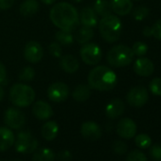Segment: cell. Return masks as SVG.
I'll list each match as a JSON object with an SVG mask.
<instances>
[{
	"mask_svg": "<svg viewBox=\"0 0 161 161\" xmlns=\"http://www.w3.org/2000/svg\"><path fill=\"white\" fill-rule=\"evenodd\" d=\"M49 18L55 27L69 31H73L80 24L77 9L67 2L55 4L49 12Z\"/></svg>",
	"mask_w": 161,
	"mask_h": 161,
	"instance_id": "1",
	"label": "cell"
},
{
	"mask_svg": "<svg viewBox=\"0 0 161 161\" xmlns=\"http://www.w3.org/2000/svg\"><path fill=\"white\" fill-rule=\"evenodd\" d=\"M88 86L98 91L112 90L118 82L116 73L106 65H98L88 74Z\"/></svg>",
	"mask_w": 161,
	"mask_h": 161,
	"instance_id": "2",
	"label": "cell"
},
{
	"mask_svg": "<svg viewBox=\"0 0 161 161\" xmlns=\"http://www.w3.org/2000/svg\"><path fill=\"white\" fill-rule=\"evenodd\" d=\"M99 31L102 37L107 43H115L119 40L122 32V24L118 16L109 14L101 19Z\"/></svg>",
	"mask_w": 161,
	"mask_h": 161,
	"instance_id": "3",
	"label": "cell"
},
{
	"mask_svg": "<svg viewBox=\"0 0 161 161\" xmlns=\"http://www.w3.org/2000/svg\"><path fill=\"white\" fill-rule=\"evenodd\" d=\"M10 100L17 107H28L35 100V91L30 86L15 84L11 87Z\"/></svg>",
	"mask_w": 161,
	"mask_h": 161,
	"instance_id": "4",
	"label": "cell"
},
{
	"mask_svg": "<svg viewBox=\"0 0 161 161\" xmlns=\"http://www.w3.org/2000/svg\"><path fill=\"white\" fill-rule=\"evenodd\" d=\"M107 62L113 67H123L129 65L134 60L132 48L125 45H117L107 53Z\"/></svg>",
	"mask_w": 161,
	"mask_h": 161,
	"instance_id": "5",
	"label": "cell"
},
{
	"mask_svg": "<svg viewBox=\"0 0 161 161\" xmlns=\"http://www.w3.org/2000/svg\"><path fill=\"white\" fill-rule=\"evenodd\" d=\"M15 150L20 153H31L38 149V141L36 137L29 131H22L17 135Z\"/></svg>",
	"mask_w": 161,
	"mask_h": 161,
	"instance_id": "6",
	"label": "cell"
},
{
	"mask_svg": "<svg viewBox=\"0 0 161 161\" xmlns=\"http://www.w3.org/2000/svg\"><path fill=\"white\" fill-rule=\"evenodd\" d=\"M82 60L88 65H96L102 60L103 52L101 47L95 43L84 44L80 49Z\"/></svg>",
	"mask_w": 161,
	"mask_h": 161,
	"instance_id": "7",
	"label": "cell"
},
{
	"mask_svg": "<svg viewBox=\"0 0 161 161\" xmlns=\"http://www.w3.org/2000/svg\"><path fill=\"white\" fill-rule=\"evenodd\" d=\"M149 100L148 90L144 86H135L129 90L126 95V101L129 105L139 108L144 106Z\"/></svg>",
	"mask_w": 161,
	"mask_h": 161,
	"instance_id": "8",
	"label": "cell"
},
{
	"mask_svg": "<svg viewBox=\"0 0 161 161\" xmlns=\"http://www.w3.org/2000/svg\"><path fill=\"white\" fill-rule=\"evenodd\" d=\"M4 122L11 129H20L26 122L25 115L15 107H10L4 114Z\"/></svg>",
	"mask_w": 161,
	"mask_h": 161,
	"instance_id": "9",
	"label": "cell"
},
{
	"mask_svg": "<svg viewBox=\"0 0 161 161\" xmlns=\"http://www.w3.org/2000/svg\"><path fill=\"white\" fill-rule=\"evenodd\" d=\"M69 96V87L66 84L57 82L49 86L47 89V97L51 102L63 103Z\"/></svg>",
	"mask_w": 161,
	"mask_h": 161,
	"instance_id": "10",
	"label": "cell"
},
{
	"mask_svg": "<svg viewBox=\"0 0 161 161\" xmlns=\"http://www.w3.org/2000/svg\"><path fill=\"white\" fill-rule=\"evenodd\" d=\"M23 54H24V58L28 62L31 64H36L42 60L44 55V49L38 42L30 41L25 46Z\"/></svg>",
	"mask_w": 161,
	"mask_h": 161,
	"instance_id": "11",
	"label": "cell"
},
{
	"mask_svg": "<svg viewBox=\"0 0 161 161\" xmlns=\"http://www.w3.org/2000/svg\"><path fill=\"white\" fill-rule=\"evenodd\" d=\"M117 133L120 137L130 139L136 136V124L133 119L129 118L121 119L117 125Z\"/></svg>",
	"mask_w": 161,
	"mask_h": 161,
	"instance_id": "12",
	"label": "cell"
},
{
	"mask_svg": "<svg viewBox=\"0 0 161 161\" xmlns=\"http://www.w3.org/2000/svg\"><path fill=\"white\" fill-rule=\"evenodd\" d=\"M80 134L89 141H96L102 136V130L98 123L95 121H86L80 127Z\"/></svg>",
	"mask_w": 161,
	"mask_h": 161,
	"instance_id": "13",
	"label": "cell"
},
{
	"mask_svg": "<svg viewBox=\"0 0 161 161\" xmlns=\"http://www.w3.org/2000/svg\"><path fill=\"white\" fill-rule=\"evenodd\" d=\"M154 65L153 63L145 57L138 58L134 64V71L136 74L141 77H149L153 73Z\"/></svg>",
	"mask_w": 161,
	"mask_h": 161,
	"instance_id": "14",
	"label": "cell"
},
{
	"mask_svg": "<svg viewBox=\"0 0 161 161\" xmlns=\"http://www.w3.org/2000/svg\"><path fill=\"white\" fill-rule=\"evenodd\" d=\"M32 114L40 120H47L53 116V110L47 103L37 101L32 106Z\"/></svg>",
	"mask_w": 161,
	"mask_h": 161,
	"instance_id": "15",
	"label": "cell"
},
{
	"mask_svg": "<svg viewBox=\"0 0 161 161\" xmlns=\"http://www.w3.org/2000/svg\"><path fill=\"white\" fill-rule=\"evenodd\" d=\"M80 22L84 27H87V28H95L98 24V15L95 13V11L90 8V7H86L82 10L80 15Z\"/></svg>",
	"mask_w": 161,
	"mask_h": 161,
	"instance_id": "16",
	"label": "cell"
},
{
	"mask_svg": "<svg viewBox=\"0 0 161 161\" xmlns=\"http://www.w3.org/2000/svg\"><path fill=\"white\" fill-rule=\"evenodd\" d=\"M125 110V104L120 99H114L108 103L105 107V114L109 119H117L120 117Z\"/></svg>",
	"mask_w": 161,
	"mask_h": 161,
	"instance_id": "17",
	"label": "cell"
},
{
	"mask_svg": "<svg viewBox=\"0 0 161 161\" xmlns=\"http://www.w3.org/2000/svg\"><path fill=\"white\" fill-rule=\"evenodd\" d=\"M15 142V136L9 127H0V152L9 150Z\"/></svg>",
	"mask_w": 161,
	"mask_h": 161,
	"instance_id": "18",
	"label": "cell"
},
{
	"mask_svg": "<svg viewBox=\"0 0 161 161\" xmlns=\"http://www.w3.org/2000/svg\"><path fill=\"white\" fill-rule=\"evenodd\" d=\"M110 5L112 12L120 16L129 14L133 10V2L131 0H111Z\"/></svg>",
	"mask_w": 161,
	"mask_h": 161,
	"instance_id": "19",
	"label": "cell"
},
{
	"mask_svg": "<svg viewBox=\"0 0 161 161\" xmlns=\"http://www.w3.org/2000/svg\"><path fill=\"white\" fill-rule=\"evenodd\" d=\"M79 61L75 56L71 54H65L61 56L60 66L64 72L74 73L79 69Z\"/></svg>",
	"mask_w": 161,
	"mask_h": 161,
	"instance_id": "20",
	"label": "cell"
},
{
	"mask_svg": "<svg viewBox=\"0 0 161 161\" xmlns=\"http://www.w3.org/2000/svg\"><path fill=\"white\" fill-rule=\"evenodd\" d=\"M91 96V88L89 86L80 84L75 87L72 92V97L76 102L84 103L86 102Z\"/></svg>",
	"mask_w": 161,
	"mask_h": 161,
	"instance_id": "21",
	"label": "cell"
},
{
	"mask_svg": "<svg viewBox=\"0 0 161 161\" xmlns=\"http://www.w3.org/2000/svg\"><path fill=\"white\" fill-rule=\"evenodd\" d=\"M39 11V2L37 0H24L21 3L19 12L23 16L30 17L37 14Z\"/></svg>",
	"mask_w": 161,
	"mask_h": 161,
	"instance_id": "22",
	"label": "cell"
},
{
	"mask_svg": "<svg viewBox=\"0 0 161 161\" xmlns=\"http://www.w3.org/2000/svg\"><path fill=\"white\" fill-rule=\"evenodd\" d=\"M59 133V126L56 121L49 120L47 121L42 127V136L45 139L51 141L53 140Z\"/></svg>",
	"mask_w": 161,
	"mask_h": 161,
	"instance_id": "23",
	"label": "cell"
},
{
	"mask_svg": "<svg viewBox=\"0 0 161 161\" xmlns=\"http://www.w3.org/2000/svg\"><path fill=\"white\" fill-rule=\"evenodd\" d=\"M94 36V31L91 28H87V27H82L80 29H79L74 36V39H76V41L79 44H86L88 43Z\"/></svg>",
	"mask_w": 161,
	"mask_h": 161,
	"instance_id": "24",
	"label": "cell"
},
{
	"mask_svg": "<svg viewBox=\"0 0 161 161\" xmlns=\"http://www.w3.org/2000/svg\"><path fill=\"white\" fill-rule=\"evenodd\" d=\"M56 155L49 148H42L35 151L31 161H54Z\"/></svg>",
	"mask_w": 161,
	"mask_h": 161,
	"instance_id": "25",
	"label": "cell"
},
{
	"mask_svg": "<svg viewBox=\"0 0 161 161\" xmlns=\"http://www.w3.org/2000/svg\"><path fill=\"white\" fill-rule=\"evenodd\" d=\"M93 10L95 11L97 15H100L102 17L107 16L112 13L111 5L108 0H96L93 5Z\"/></svg>",
	"mask_w": 161,
	"mask_h": 161,
	"instance_id": "26",
	"label": "cell"
},
{
	"mask_svg": "<svg viewBox=\"0 0 161 161\" xmlns=\"http://www.w3.org/2000/svg\"><path fill=\"white\" fill-rule=\"evenodd\" d=\"M55 40L61 46H70L74 42V35L71 31L65 30H60L55 33Z\"/></svg>",
	"mask_w": 161,
	"mask_h": 161,
	"instance_id": "27",
	"label": "cell"
},
{
	"mask_svg": "<svg viewBox=\"0 0 161 161\" xmlns=\"http://www.w3.org/2000/svg\"><path fill=\"white\" fill-rule=\"evenodd\" d=\"M149 14H150L149 8H147L146 6H138L136 9H134L132 13V16L136 21H142L149 15Z\"/></svg>",
	"mask_w": 161,
	"mask_h": 161,
	"instance_id": "28",
	"label": "cell"
},
{
	"mask_svg": "<svg viewBox=\"0 0 161 161\" xmlns=\"http://www.w3.org/2000/svg\"><path fill=\"white\" fill-rule=\"evenodd\" d=\"M135 143L140 149H147L151 146L152 139L146 134H139L135 137Z\"/></svg>",
	"mask_w": 161,
	"mask_h": 161,
	"instance_id": "29",
	"label": "cell"
},
{
	"mask_svg": "<svg viewBox=\"0 0 161 161\" xmlns=\"http://www.w3.org/2000/svg\"><path fill=\"white\" fill-rule=\"evenodd\" d=\"M35 77V71L31 66H25L19 72V80L23 82H31Z\"/></svg>",
	"mask_w": 161,
	"mask_h": 161,
	"instance_id": "30",
	"label": "cell"
},
{
	"mask_svg": "<svg viewBox=\"0 0 161 161\" xmlns=\"http://www.w3.org/2000/svg\"><path fill=\"white\" fill-rule=\"evenodd\" d=\"M132 51H133L134 55L144 56L148 52V46L145 43L140 42V41L136 42L132 47Z\"/></svg>",
	"mask_w": 161,
	"mask_h": 161,
	"instance_id": "31",
	"label": "cell"
},
{
	"mask_svg": "<svg viewBox=\"0 0 161 161\" xmlns=\"http://www.w3.org/2000/svg\"><path fill=\"white\" fill-rule=\"evenodd\" d=\"M126 161H148V158L145 155V153H142L141 151L134 150L128 153L126 157Z\"/></svg>",
	"mask_w": 161,
	"mask_h": 161,
	"instance_id": "32",
	"label": "cell"
},
{
	"mask_svg": "<svg viewBox=\"0 0 161 161\" xmlns=\"http://www.w3.org/2000/svg\"><path fill=\"white\" fill-rule=\"evenodd\" d=\"M149 88L153 95L161 97V78L153 79L149 85Z\"/></svg>",
	"mask_w": 161,
	"mask_h": 161,
	"instance_id": "33",
	"label": "cell"
},
{
	"mask_svg": "<svg viewBox=\"0 0 161 161\" xmlns=\"http://www.w3.org/2000/svg\"><path fill=\"white\" fill-rule=\"evenodd\" d=\"M48 50H49V53L55 57V58H61L62 56V53H63V48H62V46L57 43V42H53L49 45L48 47Z\"/></svg>",
	"mask_w": 161,
	"mask_h": 161,
	"instance_id": "34",
	"label": "cell"
},
{
	"mask_svg": "<svg viewBox=\"0 0 161 161\" xmlns=\"http://www.w3.org/2000/svg\"><path fill=\"white\" fill-rule=\"evenodd\" d=\"M112 149L118 154H124L127 151V145L121 140H116L112 144Z\"/></svg>",
	"mask_w": 161,
	"mask_h": 161,
	"instance_id": "35",
	"label": "cell"
},
{
	"mask_svg": "<svg viewBox=\"0 0 161 161\" xmlns=\"http://www.w3.org/2000/svg\"><path fill=\"white\" fill-rule=\"evenodd\" d=\"M150 155L155 161H161V145H153L150 149Z\"/></svg>",
	"mask_w": 161,
	"mask_h": 161,
	"instance_id": "36",
	"label": "cell"
},
{
	"mask_svg": "<svg viewBox=\"0 0 161 161\" xmlns=\"http://www.w3.org/2000/svg\"><path fill=\"white\" fill-rule=\"evenodd\" d=\"M151 29H152V35H153L155 39L161 41V19L157 20V21L153 25V27H152Z\"/></svg>",
	"mask_w": 161,
	"mask_h": 161,
	"instance_id": "37",
	"label": "cell"
},
{
	"mask_svg": "<svg viewBox=\"0 0 161 161\" xmlns=\"http://www.w3.org/2000/svg\"><path fill=\"white\" fill-rule=\"evenodd\" d=\"M14 0H0V10L6 11L13 7Z\"/></svg>",
	"mask_w": 161,
	"mask_h": 161,
	"instance_id": "38",
	"label": "cell"
},
{
	"mask_svg": "<svg viewBox=\"0 0 161 161\" xmlns=\"http://www.w3.org/2000/svg\"><path fill=\"white\" fill-rule=\"evenodd\" d=\"M7 78V70L6 66L3 64L2 62H0V85H2Z\"/></svg>",
	"mask_w": 161,
	"mask_h": 161,
	"instance_id": "39",
	"label": "cell"
},
{
	"mask_svg": "<svg viewBox=\"0 0 161 161\" xmlns=\"http://www.w3.org/2000/svg\"><path fill=\"white\" fill-rule=\"evenodd\" d=\"M71 158V153L68 151H63L59 154V159L62 161H68Z\"/></svg>",
	"mask_w": 161,
	"mask_h": 161,
	"instance_id": "40",
	"label": "cell"
},
{
	"mask_svg": "<svg viewBox=\"0 0 161 161\" xmlns=\"http://www.w3.org/2000/svg\"><path fill=\"white\" fill-rule=\"evenodd\" d=\"M143 35L146 36V37L152 36V29L150 27H145L143 29Z\"/></svg>",
	"mask_w": 161,
	"mask_h": 161,
	"instance_id": "41",
	"label": "cell"
},
{
	"mask_svg": "<svg viewBox=\"0 0 161 161\" xmlns=\"http://www.w3.org/2000/svg\"><path fill=\"white\" fill-rule=\"evenodd\" d=\"M40 1L45 5H52L56 2V0H40Z\"/></svg>",
	"mask_w": 161,
	"mask_h": 161,
	"instance_id": "42",
	"label": "cell"
},
{
	"mask_svg": "<svg viewBox=\"0 0 161 161\" xmlns=\"http://www.w3.org/2000/svg\"><path fill=\"white\" fill-rule=\"evenodd\" d=\"M4 95H5V90H4V87L0 85V102H1L4 98Z\"/></svg>",
	"mask_w": 161,
	"mask_h": 161,
	"instance_id": "43",
	"label": "cell"
},
{
	"mask_svg": "<svg viewBox=\"0 0 161 161\" xmlns=\"http://www.w3.org/2000/svg\"><path fill=\"white\" fill-rule=\"evenodd\" d=\"M73 1H74V2H76V3H80V2L83 1V0H73Z\"/></svg>",
	"mask_w": 161,
	"mask_h": 161,
	"instance_id": "44",
	"label": "cell"
},
{
	"mask_svg": "<svg viewBox=\"0 0 161 161\" xmlns=\"http://www.w3.org/2000/svg\"><path fill=\"white\" fill-rule=\"evenodd\" d=\"M135 1H139V0H135Z\"/></svg>",
	"mask_w": 161,
	"mask_h": 161,
	"instance_id": "45",
	"label": "cell"
},
{
	"mask_svg": "<svg viewBox=\"0 0 161 161\" xmlns=\"http://www.w3.org/2000/svg\"><path fill=\"white\" fill-rule=\"evenodd\" d=\"M14 161H19V160H14Z\"/></svg>",
	"mask_w": 161,
	"mask_h": 161,
	"instance_id": "46",
	"label": "cell"
}]
</instances>
